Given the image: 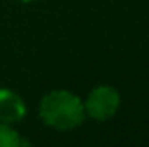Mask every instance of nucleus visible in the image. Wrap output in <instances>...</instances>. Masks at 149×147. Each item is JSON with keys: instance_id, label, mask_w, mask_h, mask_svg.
Listing matches in <instances>:
<instances>
[{"instance_id": "7ed1b4c3", "label": "nucleus", "mask_w": 149, "mask_h": 147, "mask_svg": "<svg viewBox=\"0 0 149 147\" xmlns=\"http://www.w3.org/2000/svg\"><path fill=\"white\" fill-rule=\"evenodd\" d=\"M26 116L24 101L9 88H0V121L12 125L23 121Z\"/></svg>"}, {"instance_id": "39448f33", "label": "nucleus", "mask_w": 149, "mask_h": 147, "mask_svg": "<svg viewBox=\"0 0 149 147\" xmlns=\"http://www.w3.org/2000/svg\"><path fill=\"white\" fill-rule=\"evenodd\" d=\"M19 2H24V3H30V2H35V0H19Z\"/></svg>"}, {"instance_id": "f257e3e1", "label": "nucleus", "mask_w": 149, "mask_h": 147, "mask_svg": "<svg viewBox=\"0 0 149 147\" xmlns=\"http://www.w3.org/2000/svg\"><path fill=\"white\" fill-rule=\"evenodd\" d=\"M42 121L59 132H68L85 121L83 101L70 90H52L40 101Z\"/></svg>"}, {"instance_id": "20e7f679", "label": "nucleus", "mask_w": 149, "mask_h": 147, "mask_svg": "<svg viewBox=\"0 0 149 147\" xmlns=\"http://www.w3.org/2000/svg\"><path fill=\"white\" fill-rule=\"evenodd\" d=\"M26 144L21 135L7 123H2L0 121V147H17Z\"/></svg>"}, {"instance_id": "f03ea898", "label": "nucleus", "mask_w": 149, "mask_h": 147, "mask_svg": "<svg viewBox=\"0 0 149 147\" xmlns=\"http://www.w3.org/2000/svg\"><path fill=\"white\" fill-rule=\"evenodd\" d=\"M120 94L111 85H99L92 88L83 101L85 118L94 121H108L120 109Z\"/></svg>"}]
</instances>
